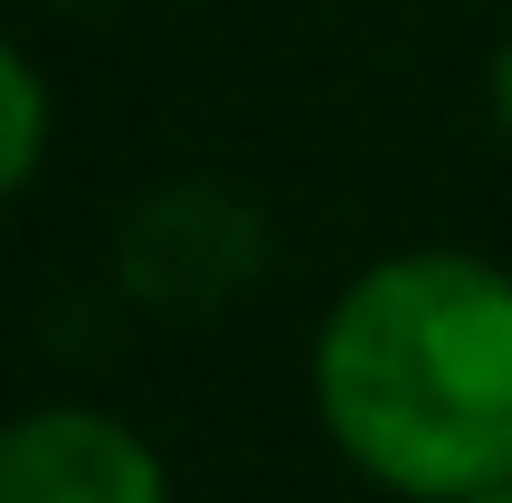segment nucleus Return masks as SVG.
<instances>
[{
  "label": "nucleus",
  "instance_id": "f03ea898",
  "mask_svg": "<svg viewBox=\"0 0 512 503\" xmlns=\"http://www.w3.org/2000/svg\"><path fill=\"white\" fill-rule=\"evenodd\" d=\"M0 503H171V475L105 409H29L0 428Z\"/></svg>",
  "mask_w": 512,
  "mask_h": 503
},
{
  "label": "nucleus",
  "instance_id": "423d86ee",
  "mask_svg": "<svg viewBox=\"0 0 512 503\" xmlns=\"http://www.w3.org/2000/svg\"><path fill=\"white\" fill-rule=\"evenodd\" d=\"M475 503H512V485H494V494H475Z\"/></svg>",
  "mask_w": 512,
  "mask_h": 503
},
{
  "label": "nucleus",
  "instance_id": "20e7f679",
  "mask_svg": "<svg viewBox=\"0 0 512 503\" xmlns=\"http://www.w3.org/2000/svg\"><path fill=\"white\" fill-rule=\"evenodd\" d=\"M494 124H503V143H512V38H503V57H494Z\"/></svg>",
  "mask_w": 512,
  "mask_h": 503
},
{
  "label": "nucleus",
  "instance_id": "f257e3e1",
  "mask_svg": "<svg viewBox=\"0 0 512 503\" xmlns=\"http://www.w3.org/2000/svg\"><path fill=\"white\" fill-rule=\"evenodd\" d=\"M313 409L380 494L512 485V276L456 247L361 266L313 342Z\"/></svg>",
  "mask_w": 512,
  "mask_h": 503
},
{
  "label": "nucleus",
  "instance_id": "7ed1b4c3",
  "mask_svg": "<svg viewBox=\"0 0 512 503\" xmlns=\"http://www.w3.org/2000/svg\"><path fill=\"white\" fill-rule=\"evenodd\" d=\"M38 152H48V86H38V67L0 38V200L38 171Z\"/></svg>",
  "mask_w": 512,
  "mask_h": 503
},
{
  "label": "nucleus",
  "instance_id": "39448f33",
  "mask_svg": "<svg viewBox=\"0 0 512 503\" xmlns=\"http://www.w3.org/2000/svg\"><path fill=\"white\" fill-rule=\"evenodd\" d=\"M57 10H114V0H57Z\"/></svg>",
  "mask_w": 512,
  "mask_h": 503
}]
</instances>
